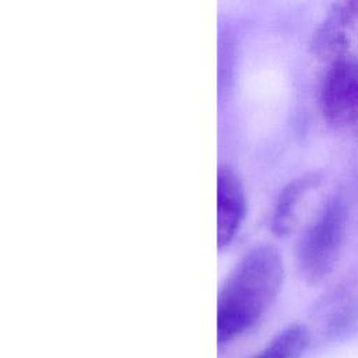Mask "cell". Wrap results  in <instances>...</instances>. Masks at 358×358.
<instances>
[{
  "instance_id": "cell-1",
  "label": "cell",
  "mask_w": 358,
  "mask_h": 358,
  "mask_svg": "<svg viewBox=\"0 0 358 358\" xmlns=\"http://www.w3.org/2000/svg\"><path fill=\"white\" fill-rule=\"evenodd\" d=\"M285 278L281 253L270 243L249 249L224 280L217 299V341L227 345L250 331L277 299Z\"/></svg>"
},
{
  "instance_id": "cell-2",
  "label": "cell",
  "mask_w": 358,
  "mask_h": 358,
  "mask_svg": "<svg viewBox=\"0 0 358 358\" xmlns=\"http://www.w3.org/2000/svg\"><path fill=\"white\" fill-rule=\"evenodd\" d=\"M348 208L340 196L330 197L296 241L295 263L309 284L323 282L336 268L347 234Z\"/></svg>"
},
{
  "instance_id": "cell-3",
  "label": "cell",
  "mask_w": 358,
  "mask_h": 358,
  "mask_svg": "<svg viewBox=\"0 0 358 358\" xmlns=\"http://www.w3.org/2000/svg\"><path fill=\"white\" fill-rule=\"evenodd\" d=\"M317 105L333 127L358 122V56L347 53L329 63L317 87Z\"/></svg>"
},
{
  "instance_id": "cell-4",
  "label": "cell",
  "mask_w": 358,
  "mask_h": 358,
  "mask_svg": "<svg viewBox=\"0 0 358 358\" xmlns=\"http://www.w3.org/2000/svg\"><path fill=\"white\" fill-rule=\"evenodd\" d=\"M358 17L357 1H337L330 6L326 17L312 31L308 48L319 60L333 62L350 48V28Z\"/></svg>"
},
{
  "instance_id": "cell-5",
  "label": "cell",
  "mask_w": 358,
  "mask_h": 358,
  "mask_svg": "<svg viewBox=\"0 0 358 358\" xmlns=\"http://www.w3.org/2000/svg\"><path fill=\"white\" fill-rule=\"evenodd\" d=\"M246 215V196L236 173L222 165L217 172V241L218 246L228 245Z\"/></svg>"
},
{
  "instance_id": "cell-6",
  "label": "cell",
  "mask_w": 358,
  "mask_h": 358,
  "mask_svg": "<svg viewBox=\"0 0 358 358\" xmlns=\"http://www.w3.org/2000/svg\"><path fill=\"white\" fill-rule=\"evenodd\" d=\"M316 173H303L289 180L278 193L270 218V229L277 236H287L296 221L301 200L317 182Z\"/></svg>"
},
{
  "instance_id": "cell-7",
  "label": "cell",
  "mask_w": 358,
  "mask_h": 358,
  "mask_svg": "<svg viewBox=\"0 0 358 358\" xmlns=\"http://www.w3.org/2000/svg\"><path fill=\"white\" fill-rule=\"evenodd\" d=\"M310 343L305 324L294 323L282 329L271 341L250 358H301Z\"/></svg>"
},
{
  "instance_id": "cell-8",
  "label": "cell",
  "mask_w": 358,
  "mask_h": 358,
  "mask_svg": "<svg viewBox=\"0 0 358 358\" xmlns=\"http://www.w3.org/2000/svg\"><path fill=\"white\" fill-rule=\"evenodd\" d=\"M323 333L331 341L358 334V298H348L336 305L324 319Z\"/></svg>"
},
{
  "instance_id": "cell-9",
  "label": "cell",
  "mask_w": 358,
  "mask_h": 358,
  "mask_svg": "<svg viewBox=\"0 0 358 358\" xmlns=\"http://www.w3.org/2000/svg\"><path fill=\"white\" fill-rule=\"evenodd\" d=\"M355 134H357V137H358V122L355 123Z\"/></svg>"
}]
</instances>
